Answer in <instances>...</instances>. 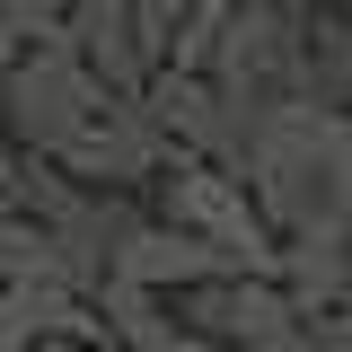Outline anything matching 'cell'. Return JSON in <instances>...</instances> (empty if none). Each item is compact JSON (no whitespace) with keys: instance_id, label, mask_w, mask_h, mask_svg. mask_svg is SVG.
Returning <instances> with one entry per match:
<instances>
[{"instance_id":"6da1fadb","label":"cell","mask_w":352,"mask_h":352,"mask_svg":"<svg viewBox=\"0 0 352 352\" xmlns=\"http://www.w3.org/2000/svg\"><path fill=\"white\" fill-rule=\"evenodd\" d=\"M238 176H247L256 212L273 220V238H300V229L352 238V115L344 106H317V97L264 106Z\"/></svg>"},{"instance_id":"7a4b0ae2","label":"cell","mask_w":352,"mask_h":352,"mask_svg":"<svg viewBox=\"0 0 352 352\" xmlns=\"http://www.w3.org/2000/svg\"><path fill=\"white\" fill-rule=\"evenodd\" d=\"M27 212L53 229L71 291H80V300H97V282L115 273V256L132 247V229L150 220V203H141V194H106V185H80V176H62L53 159H27Z\"/></svg>"},{"instance_id":"3957f363","label":"cell","mask_w":352,"mask_h":352,"mask_svg":"<svg viewBox=\"0 0 352 352\" xmlns=\"http://www.w3.org/2000/svg\"><path fill=\"white\" fill-rule=\"evenodd\" d=\"M308 27H317V0H238V18H229V36L212 53V88L238 115H264V106L300 97Z\"/></svg>"},{"instance_id":"277c9868","label":"cell","mask_w":352,"mask_h":352,"mask_svg":"<svg viewBox=\"0 0 352 352\" xmlns=\"http://www.w3.org/2000/svg\"><path fill=\"white\" fill-rule=\"evenodd\" d=\"M106 97H115V88L97 80L80 53L44 44V53H27V62L0 71V132H9L27 159H62V150L88 132V115H97Z\"/></svg>"},{"instance_id":"5b68a950","label":"cell","mask_w":352,"mask_h":352,"mask_svg":"<svg viewBox=\"0 0 352 352\" xmlns=\"http://www.w3.org/2000/svg\"><path fill=\"white\" fill-rule=\"evenodd\" d=\"M150 194H159V203H150L159 220L194 229V238H203V247H220L238 273H273V264H282V238H273V220L256 212L247 176L212 168V159H168V176H159Z\"/></svg>"},{"instance_id":"8992f818","label":"cell","mask_w":352,"mask_h":352,"mask_svg":"<svg viewBox=\"0 0 352 352\" xmlns=\"http://www.w3.org/2000/svg\"><path fill=\"white\" fill-rule=\"evenodd\" d=\"M176 317H185L212 352H300V326H308V308L291 300L273 273L194 282V291H176Z\"/></svg>"},{"instance_id":"52a82bcc","label":"cell","mask_w":352,"mask_h":352,"mask_svg":"<svg viewBox=\"0 0 352 352\" xmlns=\"http://www.w3.org/2000/svg\"><path fill=\"white\" fill-rule=\"evenodd\" d=\"M168 159H176V141L159 124H150V106H141V88H115L97 115H88V132L53 159L62 176H80V185H106V194H141V185H159L168 176Z\"/></svg>"},{"instance_id":"ba28073f","label":"cell","mask_w":352,"mask_h":352,"mask_svg":"<svg viewBox=\"0 0 352 352\" xmlns=\"http://www.w3.org/2000/svg\"><path fill=\"white\" fill-rule=\"evenodd\" d=\"M36 344H106V317L62 282H0V352Z\"/></svg>"},{"instance_id":"9c48e42d","label":"cell","mask_w":352,"mask_h":352,"mask_svg":"<svg viewBox=\"0 0 352 352\" xmlns=\"http://www.w3.org/2000/svg\"><path fill=\"white\" fill-rule=\"evenodd\" d=\"M220 273H238V264L220 256V247H203V238H194V229H176V220H141V229H132V247L124 256H115V282H141V291H194V282H220Z\"/></svg>"},{"instance_id":"30bf717a","label":"cell","mask_w":352,"mask_h":352,"mask_svg":"<svg viewBox=\"0 0 352 352\" xmlns=\"http://www.w3.org/2000/svg\"><path fill=\"white\" fill-rule=\"evenodd\" d=\"M62 27H71V53L106 88H141L150 80V53H141V27H132V0H62Z\"/></svg>"},{"instance_id":"8fae6325","label":"cell","mask_w":352,"mask_h":352,"mask_svg":"<svg viewBox=\"0 0 352 352\" xmlns=\"http://www.w3.org/2000/svg\"><path fill=\"white\" fill-rule=\"evenodd\" d=\"M88 308L106 317V344H115V352H212L185 317H176L168 291H141V282H115V273H106Z\"/></svg>"},{"instance_id":"7c38bea8","label":"cell","mask_w":352,"mask_h":352,"mask_svg":"<svg viewBox=\"0 0 352 352\" xmlns=\"http://www.w3.org/2000/svg\"><path fill=\"white\" fill-rule=\"evenodd\" d=\"M0 282H62V291H71L62 247H53V229H44L36 212H0Z\"/></svg>"},{"instance_id":"4fadbf2b","label":"cell","mask_w":352,"mask_h":352,"mask_svg":"<svg viewBox=\"0 0 352 352\" xmlns=\"http://www.w3.org/2000/svg\"><path fill=\"white\" fill-rule=\"evenodd\" d=\"M44 44H62L71 53V27H62V0H0V71L9 62H27Z\"/></svg>"},{"instance_id":"5bb4252c","label":"cell","mask_w":352,"mask_h":352,"mask_svg":"<svg viewBox=\"0 0 352 352\" xmlns=\"http://www.w3.org/2000/svg\"><path fill=\"white\" fill-rule=\"evenodd\" d=\"M229 18H238V0H203V9L176 27V44H168V62H159V71H212L220 36H229Z\"/></svg>"},{"instance_id":"9a60e30c","label":"cell","mask_w":352,"mask_h":352,"mask_svg":"<svg viewBox=\"0 0 352 352\" xmlns=\"http://www.w3.org/2000/svg\"><path fill=\"white\" fill-rule=\"evenodd\" d=\"M203 0H132V27H141V53H150V71L168 62V44H176V27L194 18Z\"/></svg>"},{"instance_id":"2e32d148","label":"cell","mask_w":352,"mask_h":352,"mask_svg":"<svg viewBox=\"0 0 352 352\" xmlns=\"http://www.w3.org/2000/svg\"><path fill=\"white\" fill-rule=\"evenodd\" d=\"M0 212H27V150L0 132Z\"/></svg>"},{"instance_id":"e0dca14e","label":"cell","mask_w":352,"mask_h":352,"mask_svg":"<svg viewBox=\"0 0 352 352\" xmlns=\"http://www.w3.org/2000/svg\"><path fill=\"white\" fill-rule=\"evenodd\" d=\"M317 9H344V18H352V0H317Z\"/></svg>"},{"instance_id":"ac0fdd59","label":"cell","mask_w":352,"mask_h":352,"mask_svg":"<svg viewBox=\"0 0 352 352\" xmlns=\"http://www.w3.org/2000/svg\"><path fill=\"white\" fill-rule=\"evenodd\" d=\"M300 352H308V344H300Z\"/></svg>"}]
</instances>
